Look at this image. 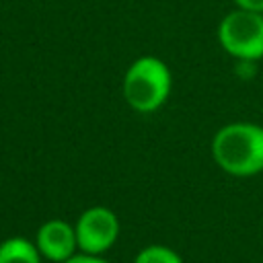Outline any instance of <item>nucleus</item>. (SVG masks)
I'll return each instance as SVG.
<instances>
[{
  "label": "nucleus",
  "mask_w": 263,
  "mask_h": 263,
  "mask_svg": "<svg viewBox=\"0 0 263 263\" xmlns=\"http://www.w3.org/2000/svg\"><path fill=\"white\" fill-rule=\"evenodd\" d=\"M214 162L232 177H253L263 171V125L236 121L212 138Z\"/></svg>",
  "instance_id": "obj_1"
},
{
  "label": "nucleus",
  "mask_w": 263,
  "mask_h": 263,
  "mask_svg": "<svg viewBox=\"0 0 263 263\" xmlns=\"http://www.w3.org/2000/svg\"><path fill=\"white\" fill-rule=\"evenodd\" d=\"M134 263H185L183 257L166 245H148L136 257Z\"/></svg>",
  "instance_id": "obj_7"
},
{
  "label": "nucleus",
  "mask_w": 263,
  "mask_h": 263,
  "mask_svg": "<svg viewBox=\"0 0 263 263\" xmlns=\"http://www.w3.org/2000/svg\"><path fill=\"white\" fill-rule=\"evenodd\" d=\"M66 263H109L107 259H103L101 255H86V253H76L72 259H68Z\"/></svg>",
  "instance_id": "obj_9"
},
{
  "label": "nucleus",
  "mask_w": 263,
  "mask_h": 263,
  "mask_svg": "<svg viewBox=\"0 0 263 263\" xmlns=\"http://www.w3.org/2000/svg\"><path fill=\"white\" fill-rule=\"evenodd\" d=\"M173 88L171 68L156 55H142L134 60L121 82V92L125 103L138 113L158 111Z\"/></svg>",
  "instance_id": "obj_2"
},
{
  "label": "nucleus",
  "mask_w": 263,
  "mask_h": 263,
  "mask_svg": "<svg viewBox=\"0 0 263 263\" xmlns=\"http://www.w3.org/2000/svg\"><path fill=\"white\" fill-rule=\"evenodd\" d=\"M74 230L80 253L103 255L117 242L121 224L113 210L105 205H90L78 216Z\"/></svg>",
  "instance_id": "obj_4"
},
{
  "label": "nucleus",
  "mask_w": 263,
  "mask_h": 263,
  "mask_svg": "<svg viewBox=\"0 0 263 263\" xmlns=\"http://www.w3.org/2000/svg\"><path fill=\"white\" fill-rule=\"evenodd\" d=\"M218 41L222 49L242 62L263 58V14L247 10H230L218 25Z\"/></svg>",
  "instance_id": "obj_3"
},
{
  "label": "nucleus",
  "mask_w": 263,
  "mask_h": 263,
  "mask_svg": "<svg viewBox=\"0 0 263 263\" xmlns=\"http://www.w3.org/2000/svg\"><path fill=\"white\" fill-rule=\"evenodd\" d=\"M33 242H35L37 251L41 253V257L51 263H66L68 259H72L78 253L74 224H70L62 218L45 220L37 228Z\"/></svg>",
  "instance_id": "obj_5"
},
{
  "label": "nucleus",
  "mask_w": 263,
  "mask_h": 263,
  "mask_svg": "<svg viewBox=\"0 0 263 263\" xmlns=\"http://www.w3.org/2000/svg\"><path fill=\"white\" fill-rule=\"evenodd\" d=\"M35 242L23 236H8L0 242V263H41Z\"/></svg>",
  "instance_id": "obj_6"
},
{
  "label": "nucleus",
  "mask_w": 263,
  "mask_h": 263,
  "mask_svg": "<svg viewBox=\"0 0 263 263\" xmlns=\"http://www.w3.org/2000/svg\"><path fill=\"white\" fill-rule=\"evenodd\" d=\"M232 2H234V6H236L238 10L263 14V0H232Z\"/></svg>",
  "instance_id": "obj_8"
}]
</instances>
